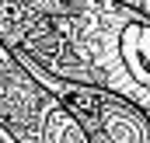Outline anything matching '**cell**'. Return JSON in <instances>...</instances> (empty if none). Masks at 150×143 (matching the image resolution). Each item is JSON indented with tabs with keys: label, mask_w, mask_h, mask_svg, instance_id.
Segmentation results:
<instances>
[{
	"label": "cell",
	"mask_w": 150,
	"mask_h": 143,
	"mask_svg": "<svg viewBox=\"0 0 150 143\" xmlns=\"http://www.w3.org/2000/svg\"><path fill=\"white\" fill-rule=\"evenodd\" d=\"M0 38L52 77L150 108V18L119 0H0Z\"/></svg>",
	"instance_id": "6da1fadb"
},
{
	"label": "cell",
	"mask_w": 150,
	"mask_h": 143,
	"mask_svg": "<svg viewBox=\"0 0 150 143\" xmlns=\"http://www.w3.org/2000/svg\"><path fill=\"white\" fill-rule=\"evenodd\" d=\"M0 126L18 143H87L70 115L32 67L0 38Z\"/></svg>",
	"instance_id": "7a4b0ae2"
},
{
	"label": "cell",
	"mask_w": 150,
	"mask_h": 143,
	"mask_svg": "<svg viewBox=\"0 0 150 143\" xmlns=\"http://www.w3.org/2000/svg\"><path fill=\"white\" fill-rule=\"evenodd\" d=\"M28 67L70 108V115L80 122L87 143H150V108L136 105L115 91H105V87L52 77L35 63H28Z\"/></svg>",
	"instance_id": "3957f363"
},
{
	"label": "cell",
	"mask_w": 150,
	"mask_h": 143,
	"mask_svg": "<svg viewBox=\"0 0 150 143\" xmlns=\"http://www.w3.org/2000/svg\"><path fill=\"white\" fill-rule=\"evenodd\" d=\"M119 4H129V7H136V11H143L150 18V0H119Z\"/></svg>",
	"instance_id": "277c9868"
},
{
	"label": "cell",
	"mask_w": 150,
	"mask_h": 143,
	"mask_svg": "<svg viewBox=\"0 0 150 143\" xmlns=\"http://www.w3.org/2000/svg\"><path fill=\"white\" fill-rule=\"evenodd\" d=\"M0 143H18V140H14V136H11V133H7V129L0 126Z\"/></svg>",
	"instance_id": "5b68a950"
}]
</instances>
